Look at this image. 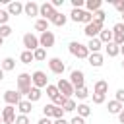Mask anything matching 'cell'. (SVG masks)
Masks as SVG:
<instances>
[{
	"mask_svg": "<svg viewBox=\"0 0 124 124\" xmlns=\"http://www.w3.org/2000/svg\"><path fill=\"white\" fill-rule=\"evenodd\" d=\"M39 8L41 6L37 2H27V4H23V14L29 17H35V16H39Z\"/></svg>",
	"mask_w": 124,
	"mask_h": 124,
	"instance_id": "obj_14",
	"label": "cell"
},
{
	"mask_svg": "<svg viewBox=\"0 0 124 124\" xmlns=\"http://www.w3.org/2000/svg\"><path fill=\"white\" fill-rule=\"evenodd\" d=\"M64 103H66V97H64L62 93H58V95L52 99V105H56V107H64Z\"/></svg>",
	"mask_w": 124,
	"mask_h": 124,
	"instance_id": "obj_38",
	"label": "cell"
},
{
	"mask_svg": "<svg viewBox=\"0 0 124 124\" xmlns=\"http://www.w3.org/2000/svg\"><path fill=\"white\" fill-rule=\"evenodd\" d=\"M79 101H85L87 97H89V91H87V87H79V89H76V93H74Z\"/></svg>",
	"mask_w": 124,
	"mask_h": 124,
	"instance_id": "obj_32",
	"label": "cell"
},
{
	"mask_svg": "<svg viewBox=\"0 0 124 124\" xmlns=\"http://www.w3.org/2000/svg\"><path fill=\"white\" fill-rule=\"evenodd\" d=\"M0 14H2V10H0Z\"/></svg>",
	"mask_w": 124,
	"mask_h": 124,
	"instance_id": "obj_57",
	"label": "cell"
},
{
	"mask_svg": "<svg viewBox=\"0 0 124 124\" xmlns=\"http://www.w3.org/2000/svg\"><path fill=\"white\" fill-rule=\"evenodd\" d=\"M107 91H108V83H107L105 79L95 81V85H93V93H103V95H107Z\"/></svg>",
	"mask_w": 124,
	"mask_h": 124,
	"instance_id": "obj_22",
	"label": "cell"
},
{
	"mask_svg": "<svg viewBox=\"0 0 124 124\" xmlns=\"http://www.w3.org/2000/svg\"><path fill=\"white\" fill-rule=\"evenodd\" d=\"M68 50H70V54L76 56V58H81V60L89 58V48H87V45H83V43H79V41H72V43L68 45Z\"/></svg>",
	"mask_w": 124,
	"mask_h": 124,
	"instance_id": "obj_1",
	"label": "cell"
},
{
	"mask_svg": "<svg viewBox=\"0 0 124 124\" xmlns=\"http://www.w3.org/2000/svg\"><path fill=\"white\" fill-rule=\"evenodd\" d=\"M31 79H33V87L43 89V87H46V85H48V78H46V74H45L43 70L33 72V74H31Z\"/></svg>",
	"mask_w": 124,
	"mask_h": 124,
	"instance_id": "obj_6",
	"label": "cell"
},
{
	"mask_svg": "<svg viewBox=\"0 0 124 124\" xmlns=\"http://www.w3.org/2000/svg\"><path fill=\"white\" fill-rule=\"evenodd\" d=\"M6 12H8L10 16H19V14H23V4L17 2V0H16V2H10Z\"/></svg>",
	"mask_w": 124,
	"mask_h": 124,
	"instance_id": "obj_16",
	"label": "cell"
},
{
	"mask_svg": "<svg viewBox=\"0 0 124 124\" xmlns=\"http://www.w3.org/2000/svg\"><path fill=\"white\" fill-rule=\"evenodd\" d=\"M118 120H120V122H122V124H124V108H122V110H120V114H118Z\"/></svg>",
	"mask_w": 124,
	"mask_h": 124,
	"instance_id": "obj_50",
	"label": "cell"
},
{
	"mask_svg": "<svg viewBox=\"0 0 124 124\" xmlns=\"http://www.w3.org/2000/svg\"><path fill=\"white\" fill-rule=\"evenodd\" d=\"M76 110H78V116H81V118H87V116L91 114V107L85 105V103H79Z\"/></svg>",
	"mask_w": 124,
	"mask_h": 124,
	"instance_id": "obj_27",
	"label": "cell"
},
{
	"mask_svg": "<svg viewBox=\"0 0 124 124\" xmlns=\"http://www.w3.org/2000/svg\"><path fill=\"white\" fill-rule=\"evenodd\" d=\"M12 31H14V29H12L10 25H0V37H2V39L10 37V35H12Z\"/></svg>",
	"mask_w": 124,
	"mask_h": 124,
	"instance_id": "obj_37",
	"label": "cell"
},
{
	"mask_svg": "<svg viewBox=\"0 0 124 124\" xmlns=\"http://www.w3.org/2000/svg\"><path fill=\"white\" fill-rule=\"evenodd\" d=\"M105 52H107V56L114 58V56H118V54H120V46H118V45H114V43H108V45H105Z\"/></svg>",
	"mask_w": 124,
	"mask_h": 124,
	"instance_id": "obj_21",
	"label": "cell"
},
{
	"mask_svg": "<svg viewBox=\"0 0 124 124\" xmlns=\"http://www.w3.org/2000/svg\"><path fill=\"white\" fill-rule=\"evenodd\" d=\"M31 87H33V79H31V74H19L17 76V93L19 95H29V91H31Z\"/></svg>",
	"mask_w": 124,
	"mask_h": 124,
	"instance_id": "obj_2",
	"label": "cell"
},
{
	"mask_svg": "<svg viewBox=\"0 0 124 124\" xmlns=\"http://www.w3.org/2000/svg\"><path fill=\"white\" fill-rule=\"evenodd\" d=\"M41 97H43L41 89H39V87H31V91H29V95H27V101H29V103H37Z\"/></svg>",
	"mask_w": 124,
	"mask_h": 124,
	"instance_id": "obj_26",
	"label": "cell"
},
{
	"mask_svg": "<svg viewBox=\"0 0 124 124\" xmlns=\"http://www.w3.org/2000/svg\"><path fill=\"white\" fill-rule=\"evenodd\" d=\"M105 99H107V95H103V93H93V103H95V105H103Z\"/></svg>",
	"mask_w": 124,
	"mask_h": 124,
	"instance_id": "obj_39",
	"label": "cell"
},
{
	"mask_svg": "<svg viewBox=\"0 0 124 124\" xmlns=\"http://www.w3.org/2000/svg\"><path fill=\"white\" fill-rule=\"evenodd\" d=\"M103 25H105V23H101V21H95V19H93L89 25H85V27H83L85 37H89V39H97V37H99V33L105 29Z\"/></svg>",
	"mask_w": 124,
	"mask_h": 124,
	"instance_id": "obj_3",
	"label": "cell"
},
{
	"mask_svg": "<svg viewBox=\"0 0 124 124\" xmlns=\"http://www.w3.org/2000/svg\"><path fill=\"white\" fill-rule=\"evenodd\" d=\"M48 70L52 72V74H56V76H62L64 74V70H66V64H64V60L62 58H50L48 60Z\"/></svg>",
	"mask_w": 124,
	"mask_h": 124,
	"instance_id": "obj_8",
	"label": "cell"
},
{
	"mask_svg": "<svg viewBox=\"0 0 124 124\" xmlns=\"http://www.w3.org/2000/svg\"><path fill=\"white\" fill-rule=\"evenodd\" d=\"M70 83L74 85V89H79V87H85V76L81 70H72L70 74Z\"/></svg>",
	"mask_w": 124,
	"mask_h": 124,
	"instance_id": "obj_9",
	"label": "cell"
},
{
	"mask_svg": "<svg viewBox=\"0 0 124 124\" xmlns=\"http://www.w3.org/2000/svg\"><path fill=\"white\" fill-rule=\"evenodd\" d=\"M85 2L83 0H72V8H78V10H83Z\"/></svg>",
	"mask_w": 124,
	"mask_h": 124,
	"instance_id": "obj_44",
	"label": "cell"
},
{
	"mask_svg": "<svg viewBox=\"0 0 124 124\" xmlns=\"http://www.w3.org/2000/svg\"><path fill=\"white\" fill-rule=\"evenodd\" d=\"M8 19H10V14L6 10H2V14H0V25H8Z\"/></svg>",
	"mask_w": 124,
	"mask_h": 124,
	"instance_id": "obj_42",
	"label": "cell"
},
{
	"mask_svg": "<svg viewBox=\"0 0 124 124\" xmlns=\"http://www.w3.org/2000/svg\"><path fill=\"white\" fill-rule=\"evenodd\" d=\"M105 17H107V14H105L103 10H99V12L93 14V19H95V21H101V23H105Z\"/></svg>",
	"mask_w": 124,
	"mask_h": 124,
	"instance_id": "obj_40",
	"label": "cell"
},
{
	"mask_svg": "<svg viewBox=\"0 0 124 124\" xmlns=\"http://www.w3.org/2000/svg\"><path fill=\"white\" fill-rule=\"evenodd\" d=\"M48 23H50L48 19H43V17H41V19L35 21V29L41 31V33H45V31H48Z\"/></svg>",
	"mask_w": 124,
	"mask_h": 124,
	"instance_id": "obj_29",
	"label": "cell"
},
{
	"mask_svg": "<svg viewBox=\"0 0 124 124\" xmlns=\"http://www.w3.org/2000/svg\"><path fill=\"white\" fill-rule=\"evenodd\" d=\"M52 124H70V122H68L66 118H58V120H54Z\"/></svg>",
	"mask_w": 124,
	"mask_h": 124,
	"instance_id": "obj_49",
	"label": "cell"
},
{
	"mask_svg": "<svg viewBox=\"0 0 124 124\" xmlns=\"http://www.w3.org/2000/svg\"><path fill=\"white\" fill-rule=\"evenodd\" d=\"M66 21H68V16H64L62 12H56V14L52 16V19H50V23H52V25H56V27H64V25H66Z\"/></svg>",
	"mask_w": 124,
	"mask_h": 124,
	"instance_id": "obj_17",
	"label": "cell"
},
{
	"mask_svg": "<svg viewBox=\"0 0 124 124\" xmlns=\"http://www.w3.org/2000/svg\"><path fill=\"white\" fill-rule=\"evenodd\" d=\"M122 19H124V14H122Z\"/></svg>",
	"mask_w": 124,
	"mask_h": 124,
	"instance_id": "obj_56",
	"label": "cell"
},
{
	"mask_svg": "<svg viewBox=\"0 0 124 124\" xmlns=\"http://www.w3.org/2000/svg\"><path fill=\"white\" fill-rule=\"evenodd\" d=\"M16 124H31V120H29V116H25V114H17Z\"/></svg>",
	"mask_w": 124,
	"mask_h": 124,
	"instance_id": "obj_41",
	"label": "cell"
},
{
	"mask_svg": "<svg viewBox=\"0 0 124 124\" xmlns=\"http://www.w3.org/2000/svg\"><path fill=\"white\" fill-rule=\"evenodd\" d=\"M37 124H52V120H50V118H45V116H43V118H41V120H39Z\"/></svg>",
	"mask_w": 124,
	"mask_h": 124,
	"instance_id": "obj_48",
	"label": "cell"
},
{
	"mask_svg": "<svg viewBox=\"0 0 124 124\" xmlns=\"http://www.w3.org/2000/svg\"><path fill=\"white\" fill-rule=\"evenodd\" d=\"M52 108H54L52 103L45 105V107H43V116H45V118H52Z\"/></svg>",
	"mask_w": 124,
	"mask_h": 124,
	"instance_id": "obj_35",
	"label": "cell"
},
{
	"mask_svg": "<svg viewBox=\"0 0 124 124\" xmlns=\"http://www.w3.org/2000/svg\"><path fill=\"white\" fill-rule=\"evenodd\" d=\"M101 46H103V43L99 41V37H97V39H89V43H87L89 54H93V52H99V50H101Z\"/></svg>",
	"mask_w": 124,
	"mask_h": 124,
	"instance_id": "obj_23",
	"label": "cell"
},
{
	"mask_svg": "<svg viewBox=\"0 0 124 124\" xmlns=\"http://www.w3.org/2000/svg\"><path fill=\"white\" fill-rule=\"evenodd\" d=\"M16 107H12V105H6L4 108H2V122L4 124H16Z\"/></svg>",
	"mask_w": 124,
	"mask_h": 124,
	"instance_id": "obj_10",
	"label": "cell"
},
{
	"mask_svg": "<svg viewBox=\"0 0 124 124\" xmlns=\"http://www.w3.org/2000/svg\"><path fill=\"white\" fill-rule=\"evenodd\" d=\"M54 43H56V37H54V33L52 31H45V33H41V37H39V45H41V48H50V46H54Z\"/></svg>",
	"mask_w": 124,
	"mask_h": 124,
	"instance_id": "obj_7",
	"label": "cell"
},
{
	"mask_svg": "<svg viewBox=\"0 0 124 124\" xmlns=\"http://www.w3.org/2000/svg\"><path fill=\"white\" fill-rule=\"evenodd\" d=\"M56 12H58V10H56L50 2H45V4H41V8H39V16H41L43 19H48V21L52 19V16H54Z\"/></svg>",
	"mask_w": 124,
	"mask_h": 124,
	"instance_id": "obj_12",
	"label": "cell"
},
{
	"mask_svg": "<svg viewBox=\"0 0 124 124\" xmlns=\"http://www.w3.org/2000/svg\"><path fill=\"white\" fill-rule=\"evenodd\" d=\"M17 110H19V114L29 116V112L33 110V103H29L27 99H21V101H19V105H17Z\"/></svg>",
	"mask_w": 124,
	"mask_h": 124,
	"instance_id": "obj_18",
	"label": "cell"
},
{
	"mask_svg": "<svg viewBox=\"0 0 124 124\" xmlns=\"http://www.w3.org/2000/svg\"><path fill=\"white\" fill-rule=\"evenodd\" d=\"M83 16H85V10H78V8H72V12H70V19H72L74 23H81Z\"/></svg>",
	"mask_w": 124,
	"mask_h": 124,
	"instance_id": "obj_20",
	"label": "cell"
},
{
	"mask_svg": "<svg viewBox=\"0 0 124 124\" xmlns=\"http://www.w3.org/2000/svg\"><path fill=\"white\" fill-rule=\"evenodd\" d=\"M0 68H2L4 72H10V70H14V68H16V60L8 56V58H4V60H2V64H0Z\"/></svg>",
	"mask_w": 124,
	"mask_h": 124,
	"instance_id": "obj_28",
	"label": "cell"
},
{
	"mask_svg": "<svg viewBox=\"0 0 124 124\" xmlns=\"http://www.w3.org/2000/svg\"><path fill=\"white\" fill-rule=\"evenodd\" d=\"M64 112H74L76 108H78V105H76V101L74 99H66V103H64Z\"/></svg>",
	"mask_w": 124,
	"mask_h": 124,
	"instance_id": "obj_31",
	"label": "cell"
},
{
	"mask_svg": "<svg viewBox=\"0 0 124 124\" xmlns=\"http://www.w3.org/2000/svg\"><path fill=\"white\" fill-rule=\"evenodd\" d=\"M120 54L124 56V45H120Z\"/></svg>",
	"mask_w": 124,
	"mask_h": 124,
	"instance_id": "obj_52",
	"label": "cell"
},
{
	"mask_svg": "<svg viewBox=\"0 0 124 124\" xmlns=\"http://www.w3.org/2000/svg\"><path fill=\"white\" fill-rule=\"evenodd\" d=\"M2 79H4V70L0 68V81H2Z\"/></svg>",
	"mask_w": 124,
	"mask_h": 124,
	"instance_id": "obj_51",
	"label": "cell"
},
{
	"mask_svg": "<svg viewBox=\"0 0 124 124\" xmlns=\"http://www.w3.org/2000/svg\"><path fill=\"white\" fill-rule=\"evenodd\" d=\"M107 108H108L110 114H120V110H122L124 107H122V103H118L116 99H112V101H108V107H107Z\"/></svg>",
	"mask_w": 124,
	"mask_h": 124,
	"instance_id": "obj_24",
	"label": "cell"
},
{
	"mask_svg": "<svg viewBox=\"0 0 124 124\" xmlns=\"http://www.w3.org/2000/svg\"><path fill=\"white\" fill-rule=\"evenodd\" d=\"M23 46H25V50L35 52V50L41 46V45H39V37L33 35V33H25V35H23Z\"/></svg>",
	"mask_w": 124,
	"mask_h": 124,
	"instance_id": "obj_5",
	"label": "cell"
},
{
	"mask_svg": "<svg viewBox=\"0 0 124 124\" xmlns=\"http://www.w3.org/2000/svg\"><path fill=\"white\" fill-rule=\"evenodd\" d=\"M99 41H101L103 45L112 43V31H110V29H103V31L99 33Z\"/></svg>",
	"mask_w": 124,
	"mask_h": 124,
	"instance_id": "obj_25",
	"label": "cell"
},
{
	"mask_svg": "<svg viewBox=\"0 0 124 124\" xmlns=\"http://www.w3.org/2000/svg\"><path fill=\"white\" fill-rule=\"evenodd\" d=\"M52 118H54V120H58V118H64V108L54 105V108H52Z\"/></svg>",
	"mask_w": 124,
	"mask_h": 124,
	"instance_id": "obj_36",
	"label": "cell"
},
{
	"mask_svg": "<svg viewBox=\"0 0 124 124\" xmlns=\"http://www.w3.org/2000/svg\"><path fill=\"white\" fill-rule=\"evenodd\" d=\"M87 62H89L93 68H101V66H103V62H105V56H103L101 52H93V54H89Z\"/></svg>",
	"mask_w": 124,
	"mask_h": 124,
	"instance_id": "obj_15",
	"label": "cell"
},
{
	"mask_svg": "<svg viewBox=\"0 0 124 124\" xmlns=\"http://www.w3.org/2000/svg\"><path fill=\"white\" fill-rule=\"evenodd\" d=\"M50 4H52V6H54V8H60V6H62V4H64V0H52V2H50Z\"/></svg>",
	"mask_w": 124,
	"mask_h": 124,
	"instance_id": "obj_47",
	"label": "cell"
},
{
	"mask_svg": "<svg viewBox=\"0 0 124 124\" xmlns=\"http://www.w3.org/2000/svg\"><path fill=\"white\" fill-rule=\"evenodd\" d=\"M2 43H4V39H2V37H0V46H2Z\"/></svg>",
	"mask_w": 124,
	"mask_h": 124,
	"instance_id": "obj_54",
	"label": "cell"
},
{
	"mask_svg": "<svg viewBox=\"0 0 124 124\" xmlns=\"http://www.w3.org/2000/svg\"><path fill=\"white\" fill-rule=\"evenodd\" d=\"M56 87H58V91H60L66 99H72V95L76 93V89H74V85L70 83V79H64V78H60V79H58Z\"/></svg>",
	"mask_w": 124,
	"mask_h": 124,
	"instance_id": "obj_4",
	"label": "cell"
},
{
	"mask_svg": "<svg viewBox=\"0 0 124 124\" xmlns=\"http://www.w3.org/2000/svg\"><path fill=\"white\" fill-rule=\"evenodd\" d=\"M33 56H35V60H39V62H43V60H45V58H46V50H45V48H41V46H39V48H37V50H35V52H33Z\"/></svg>",
	"mask_w": 124,
	"mask_h": 124,
	"instance_id": "obj_33",
	"label": "cell"
},
{
	"mask_svg": "<svg viewBox=\"0 0 124 124\" xmlns=\"http://www.w3.org/2000/svg\"><path fill=\"white\" fill-rule=\"evenodd\" d=\"M70 124H85V118H81V116H78V114H76V116L70 120Z\"/></svg>",
	"mask_w": 124,
	"mask_h": 124,
	"instance_id": "obj_45",
	"label": "cell"
},
{
	"mask_svg": "<svg viewBox=\"0 0 124 124\" xmlns=\"http://www.w3.org/2000/svg\"><path fill=\"white\" fill-rule=\"evenodd\" d=\"M112 6H114L120 14H124V0H112Z\"/></svg>",
	"mask_w": 124,
	"mask_h": 124,
	"instance_id": "obj_43",
	"label": "cell"
},
{
	"mask_svg": "<svg viewBox=\"0 0 124 124\" xmlns=\"http://www.w3.org/2000/svg\"><path fill=\"white\" fill-rule=\"evenodd\" d=\"M101 6H103V2H101V0H87V2H85V8H87V12H89V14L99 12V10H101Z\"/></svg>",
	"mask_w": 124,
	"mask_h": 124,
	"instance_id": "obj_19",
	"label": "cell"
},
{
	"mask_svg": "<svg viewBox=\"0 0 124 124\" xmlns=\"http://www.w3.org/2000/svg\"><path fill=\"white\" fill-rule=\"evenodd\" d=\"M4 101H6V105L17 107L19 101H21V95H19L17 91H14V89H8V91H4Z\"/></svg>",
	"mask_w": 124,
	"mask_h": 124,
	"instance_id": "obj_13",
	"label": "cell"
},
{
	"mask_svg": "<svg viewBox=\"0 0 124 124\" xmlns=\"http://www.w3.org/2000/svg\"><path fill=\"white\" fill-rule=\"evenodd\" d=\"M122 70H124V60H122Z\"/></svg>",
	"mask_w": 124,
	"mask_h": 124,
	"instance_id": "obj_55",
	"label": "cell"
},
{
	"mask_svg": "<svg viewBox=\"0 0 124 124\" xmlns=\"http://www.w3.org/2000/svg\"><path fill=\"white\" fill-rule=\"evenodd\" d=\"M58 93H60V91H58V87H56V85H52V83H48V85H46V95H48L50 99H54Z\"/></svg>",
	"mask_w": 124,
	"mask_h": 124,
	"instance_id": "obj_34",
	"label": "cell"
},
{
	"mask_svg": "<svg viewBox=\"0 0 124 124\" xmlns=\"http://www.w3.org/2000/svg\"><path fill=\"white\" fill-rule=\"evenodd\" d=\"M116 101L124 105V89H118V91H116Z\"/></svg>",
	"mask_w": 124,
	"mask_h": 124,
	"instance_id": "obj_46",
	"label": "cell"
},
{
	"mask_svg": "<svg viewBox=\"0 0 124 124\" xmlns=\"http://www.w3.org/2000/svg\"><path fill=\"white\" fill-rule=\"evenodd\" d=\"M0 124H4V122H2V112H0Z\"/></svg>",
	"mask_w": 124,
	"mask_h": 124,
	"instance_id": "obj_53",
	"label": "cell"
},
{
	"mask_svg": "<svg viewBox=\"0 0 124 124\" xmlns=\"http://www.w3.org/2000/svg\"><path fill=\"white\" fill-rule=\"evenodd\" d=\"M112 43L114 45H124V23L118 21L114 27H112Z\"/></svg>",
	"mask_w": 124,
	"mask_h": 124,
	"instance_id": "obj_11",
	"label": "cell"
},
{
	"mask_svg": "<svg viewBox=\"0 0 124 124\" xmlns=\"http://www.w3.org/2000/svg\"><path fill=\"white\" fill-rule=\"evenodd\" d=\"M19 60H21L23 64H31V62L35 60V56H33V52H31V50H23V52L19 54Z\"/></svg>",
	"mask_w": 124,
	"mask_h": 124,
	"instance_id": "obj_30",
	"label": "cell"
}]
</instances>
